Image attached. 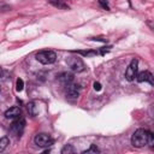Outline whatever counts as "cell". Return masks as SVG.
<instances>
[{
    "label": "cell",
    "instance_id": "6da1fadb",
    "mask_svg": "<svg viewBox=\"0 0 154 154\" xmlns=\"http://www.w3.org/2000/svg\"><path fill=\"white\" fill-rule=\"evenodd\" d=\"M153 143V134L146 129H137L131 136V144L136 148H142Z\"/></svg>",
    "mask_w": 154,
    "mask_h": 154
},
{
    "label": "cell",
    "instance_id": "7a4b0ae2",
    "mask_svg": "<svg viewBox=\"0 0 154 154\" xmlns=\"http://www.w3.org/2000/svg\"><path fill=\"white\" fill-rule=\"evenodd\" d=\"M57 59V54L53 51H41L36 54V60L43 65L53 64Z\"/></svg>",
    "mask_w": 154,
    "mask_h": 154
},
{
    "label": "cell",
    "instance_id": "3957f363",
    "mask_svg": "<svg viewBox=\"0 0 154 154\" xmlns=\"http://www.w3.org/2000/svg\"><path fill=\"white\" fill-rule=\"evenodd\" d=\"M66 64L75 72H82V71L85 70V64L82 60V58H79V57H75V55L69 57L66 59Z\"/></svg>",
    "mask_w": 154,
    "mask_h": 154
},
{
    "label": "cell",
    "instance_id": "277c9868",
    "mask_svg": "<svg viewBox=\"0 0 154 154\" xmlns=\"http://www.w3.org/2000/svg\"><path fill=\"white\" fill-rule=\"evenodd\" d=\"M34 142L36 146L41 147V148H47L49 146L53 144V138L51 137V135L48 134H45V132H41V134H37L34 138Z\"/></svg>",
    "mask_w": 154,
    "mask_h": 154
},
{
    "label": "cell",
    "instance_id": "5b68a950",
    "mask_svg": "<svg viewBox=\"0 0 154 154\" xmlns=\"http://www.w3.org/2000/svg\"><path fill=\"white\" fill-rule=\"evenodd\" d=\"M24 128H25V120H24L22 117H19V118L14 119V122L11 124L10 131H11L14 136H17V137H18V136H20V135L23 134Z\"/></svg>",
    "mask_w": 154,
    "mask_h": 154
},
{
    "label": "cell",
    "instance_id": "8992f818",
    "mask_svg": "<svg viewBox=\"0 0 154 154\" xmlns=\"http://www.w3.org/2000/svg\"><path fill=\"white\" fill-rule=\"evenodd\" d=\"M137 66H138V61H137V59H132L131 63L129 64L126 71H125V78H126L129 82H131V81H134V79L136 78L137 69H138Z\"/></svg>",
    "mask_w": 154,
    "mask_h": 154
},
{
    "label": "cell",
    "instance_id": "52a82bcc",
    "mask_svg": "<svg viewBox=\"0 0 154 154\" xmlns=\"http://www.w3.org/2000/svg\"><path fill=\"white\" fill-rule=\"evenodd\" d=\"M65 88H66V95H67V97H70V99H77L78 97V95H79V85L73 84V83H70Z\"/></svg>",
    "mask_w": 154,
    "mask_h": 154
},
{
    "label": "cell",
    "instance_id": "ba28073f",
    "mask_svg": "<svg viewBox=\"0 0 154 154\" xmlns=\"http://www.w3.org/2000/svg\"><path fill=\"white\" fill-rule=\"evenodd\" d=\"M136 79L138 82H148L150 85L154 84V79H153V75L149 71H141L140 73L136 75Z\"/></svg>",
    "mask_w": 154,
    "mask_h": 154
},
{
    "label": "cell",
    "instance_id": "9c48e42d",
    "mask_svg": "<svg viewBox=\"0 0 154 154\" xmlns=\"http://www.w3.org/2000/svg\"><path fill=\"white\" fill-rule=\"evenodd\" d=\"M5 117L7 119H17L19 117H22V111L19 107L17 106H13V107H10L6 112H5Z\"/></svg>",
    "mask_w": 154,
    "mask_h": 154
},
{
    "label": "cell",
    "instance_id": "30bf717a",
    "mask_svg": "<svg viewBox=\"0 0 154 154\" xmlns=\"http://www.w3.org/2000/svg\"><path fill=\"white\" fill-rule=\"evenodd\" d=\"M58 79H59V82H60L64 87H66V85H69L70 83H72V81H73V75L67 73V72H64V73H61V75L58 77Z\"/></svg>",
    "mask_w": 154,
    "mask_h": 154
},
{
    "label": "cell",
    "instance_id": "8fae6325",
    "mask_svg": "<svg viewBox=\"0 0 154 154\" xmlns=\"http://www.w3.org/2000/svg\"><path fill=\"white\" fill-rule=\"evenodd\" d=\"M8 143H10L8 137H6V136L0 137V152H4L6 149V147L8 146Z\"/></svg>",
    "mask_w": 154,
    "mask_h": 154
},
{
    "label": "cell",
    "instance_id": "7c38bea8",
    "mask_svg": "<svg viewBox=\"0 0 154 154\" xmlns=\"http://www.w3.org/2000/svg\"><path fill=\"white\" fill-rule=\"evenodd\" d=\"M71 153H75V149L71 144H66L63 149H61V154H71Z\"/></svg>",
    "mask_w": 154,
    "mask_h": 154
},
{
    "label": "cell",
    "instance_id": "4fadbf2b",
    "mask_svg": "<svg viewBox=\"0 0 154 154\" xmlns=\"http://www.w3.org/2000/svg\"><path fill=\"white\" fill-rule=\"evenodd\" d=\"M23 88H24V82H23L22 78H18L17 82H16V90L17 91H22Z\"/></svg>",
    "mask_w": 154,
    "mask_h": 154
},
{
    "label": "cell",
    "instance_id": "5bb4252c",
    "mask_svg": "<svg viewBox=\"0 0 154 154\" xmlns=\"http://www.w3.org/2000/svg\"><path fill=\"white\" fill-rule=\"evenodd\" d=\"M99 152H100V150L97 149V147H96L95 144H91L89 149H87V150H83L82 153H83V154H88V153H99Z\"/></svg>",
    "mask_w": 154,
    "mask_h": 154
},
{
    "label": "cell",
    "instance_id": "9a60e30c",
    "mask_svg": "<svg viewBox=\"0 0 154 154\" xmlns=\"http://www.w3.org/2000/svg\"><path fill=\"white\" fill-rule=\"evenodd\" d=\"M51 4H53L54 6H57V7H61V8H67V6L66 5H64L63 2H60L59 0H48Z\"/></svg>",
    "mask_w": 154,
    "mask_h": 154
},
{
    "label": "cell",
    "instance_id": "2e32d148",
    "mask_svg": "<svg viewBox=\"0 0 154 154\" xmlns=\"http://www.w3.org/2000/svg\"><path fill=\"white\" fill-rule=\"evenodd\" d=\"M34 107H35V103H34V102H30V103L28 105V109H29V112H30L32 116H35V113H36V112L34 111Z\"/></svg>",
    "mask_w": 154,
    "mask_h": 154
},
{
    "label": "cell",
    "instance_id": "e0dca14e",
    "mask_svg": "<svg viewBox=\"0 0 154 154\" xmlns=\"http://www.w3.org/2000/svg\"><path fill=\"white\" fill-rule=\"evenodd\" d=\"M99 2L101 4V6H102L105 10H109V7H108V5H107V2H106L105 0H99Z\"/></svg>",
    "mask_w": 154,
    "mask_h": 154
},
{
    "label": "cell",
    "instance_id": "ac0fdd59",
    "mask_svg": "<svg viewBox=\"0 0 154 154\" xmlns=\"http://www.w3.org/2000/svg\"><path fill=\"white\" fill-rule=\"evenodd\" d=\"M94 89L97 90V91L101 90V84H100L99 82H94Z\"/></svg>",
    "mask_w": 154,
    "mask_h": 154
},
{
    "label": "cell",
    "instance_id": "d6986e66",
    "mask_svg": "<svg viewBox=\"0 0 154 154\" xmlns=\"http://www.w3.org/2000/svg\"><path fill=\"white\" fill-rule=\"evenodd\" d=\"M2 75V70H1V67H0V76Z\"/></svg>",
    "mask_w": 154,
    "mask_h": 154
}]
</instances>
